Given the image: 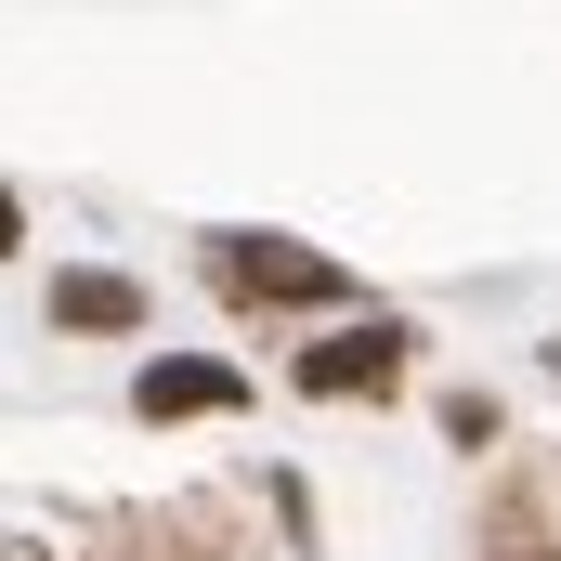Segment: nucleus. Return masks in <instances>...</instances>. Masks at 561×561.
<instances>
[{"label": "nucleus", "instance_id": "5", "mask_svg": "<svg viewBox=\"0 0 561 561\" xmlns=\"http://www.w3.org/2000/svg\"><path fill=\"white\" fill-rule=\"evenodd\" d=\"M144 313H157V300H144V275H118V262H66V275H53V327H66V340H144Z\"/></svg>", "mask_w": 561, "mask_h": 561}, {"label": "nucleus", "instance_id": "2", "mask_svg": "<svg viewBox=\"0 0 561 561\" xmlns=\"http://www.w3.org/2000/svg\"><path fill=\"white\" fill-rule=\"evenodd\" d=\"M405 366H419V327H405V313H353L340 340H300V353H287V392H300V405H392Z\"/></svg>", "mask_w": 561, "mask_h": 561}, {"label": "nucleus", "instance_id": "8", "mask_svg": "<svg viewBox=\"0 0 561 561\" xmlns=\"http://www.w3.org/2000/svg\"><path fill=\"white\" fill-rule=\"evenodd\" d=\"M549 379H561V340H549Z\"/></svg>", "mask_w": 561, "mask_h": 561}, {"label": "nucleus", "instance_id": "3", "mask_svg": "<svg viewBox=\"0 0 561 561\" xmlns=\"http://www.w3.org/2000/svg\"><path fill=\"white\" fill-rule=\"evenodd\" d=\"M131 419L170 431V419H249V366L222 353H144L131 366Z\"/></svg>", "mask_w": 561, "mask_h": 561}, {"label": "nucleus", "instance_id": "7", "mask_svg": "<svg viewBox=\"0 0 561 561\" xmlns=\"http://www.w3.org/2000/svg\"><path fill=\"white\" fill-rule=\"evenodd\" d=\"M483 561H561V549H549V536H496Z\"/></svg>", "mask_w": 561, "mask_h": 561}, {"label": "nucleus", "instance_id": "4", "mask_svg": "<svg viewBox=\"0 0 561 561\" xmlns=\"http://www.w3.org/2000/svg\"><path fill=\"white\" fill-rule=\"evenodd\" d=\"M92 561H236L222 510H92Z\"/></svg>", "mask_w": 561, "mask_h": 561}, {"label": "nucleus", "instance_id": "6", "mask_svg": "<svg viewBox=\"0 0 561 561\" xmlns=\"http://www.w3.org/2000/svg\"><path fill=\"white\" fill-rule=\"evenodd\" d=\"M431 419H444V444H457V457H483V444H510V405H496V392H470V379H457V392H444Z\"/></svg>", "mask_w": 561, "mask_h": 561}, {"label": "nucleus", "instance_id": "1", "mask_svg": "<svg viewBox=\"0 0 561 561\" xmlns=\"http://www.w3.org/2000/svg\"><path fill=\"white\" fill-rule=\"evenodd\" d=\"M196 275L222 313H249V327H275V313H379L353 262H327V249H300V236H262V222H222L209 249H196Z\"/></svg>", "mask_w": 561, "mask_h": 561}]
</instances>
